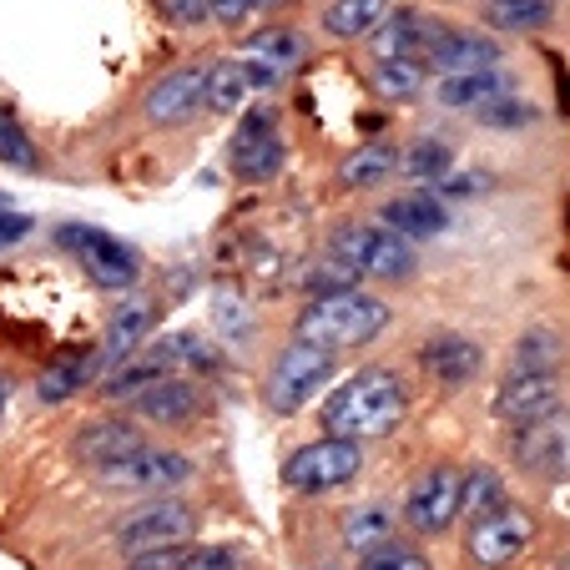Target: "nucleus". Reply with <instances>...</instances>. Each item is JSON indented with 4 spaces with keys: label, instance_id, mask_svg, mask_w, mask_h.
Instances as JSON below:
<instances>
[{
    "label": "nucleus",
    "instance_id": "obj_1",
    "mask_svg": "<svg viewBox=\"0 0 570 570\" xmlns=\"http://www.w3.org/2000/svg\"><path fill=\"white\" fill-rule=\"evenodd\" d=\"M404 410H410L404 379H399L394 368H364V374H354L323 404L318 420H323V434L364 444V440H379V434L394 430V424L404 420Z\"/></svg>",
    "mask_w": 570,
    "mask_h": 570
},
{
    "label": "nucleus",
    "instance_id": "obj_2",
    "mask_svg": "<svg viewBox=\"0 0 570 570\" xmlns=\"http://www.w3.org/2000/svg\"><path fill=\"white\" fill-rule=\"evenodd\" d=\"M389 328V303L374 298L364 288H344L328 293V298H313L308 308L298 313V344H318V348H354L368 344Z\"/></svg>",
    "mask_w": 570,
    "mask_h": 570
},
{
    "label": "nucleus",
    "instance_id": "obj_3",
    "mask_svg": "<svg viewBox=\"0 0 570 570\" xmlns=\"http://www.w3.org/2000/svg\"><path fill=\"white\" fill-rule=\"evenodd\" d=\"M328 258H338L354 278H410L414 273V248L384 223H344L328 243Z\"/></svg>",
    "mask_w": 570,
    "mask_h": 570
},
{
    "label": "nucleus",
    "instance_id": "obj_4",
    "mask_svg": "<svg viewBox=\"0 0 570 570\" xmlns=\"http://www.w3.org/2000/svg\"><path fill=\"white\" fill-rule=\"evenodd\" d=\"M56 243H61V248L91 273V283H97V288L121 293V288H131V283L141 278L137 248H131V243H121L117 233H107V227L66 223V227H56Z\"/></svg>",
    "mask_w": 570,
    "mask_h": 570
},
{
    "label": "nucleus",
    "instance_id": "obj_5",
    "mask_svg": "<svg viewBox=\"0 0 570 570\" xmlns=\"http://www.w3.org/2000/svg\"><path fill=\"white\" fill-rule=\"evenodd\" d=\"M334 379V354L318 344H288L268 368V384H263V399H268V410L278 414H293L303 410L323 384Z\"/></svg>",
    "mask_w": 570,
    "mask_h": 570
},
{
    "label": "nucleus",
    "instance_id": "obj_6",
    "mask_svg": "<svg viewBox=\"0 0 570 570\" xmlns=\"http://www.w3.org/2000/svg\"><path fill=\"white\" fill-rule=\"evenodd\" d=\"M358 464H364V450H358L354 440H318V444H303V450H293L288 460H283V484L288 490H303V495H313V490H334V484L354 480Z\"/></svg>",
    "mask_w": 570,
    "mask_h": 570
},
{
    "label": "nucleus",
    "instance_id": "obj_7",
    "mask_svg": "<svg viewBox=\"0 0 570 570\" xmlns=\"http://www.w3.org/2000/svg\"><path fill=\"white\" fill-rule=\"evenodd\" d=\"M117 546L121 550H157V546H177V540H187L197 530V510L183 505V500L161 495V500H147V505H137L131 515H121L117 525Z\"/></svg>",
    "mask_w": 570,
    "mask_h": 570
},
{
    "label": "nucleus",
    "instance_id": "obj_8",
    "mask_svg": "<svg viewBox=\"0 0 570 570\" xmlns=\"http://www.w3.org/2000/svg\"><path fill=\"white\" fill-rule=\"evenodd\" d=\"M107 490H177V484L193 480V460L177 450H161V444H141L127 460L97 470Z\"/></svg>",
    "mask_w": 570,
    "mask_h": 570
},
{
    "label": "nucleus",
    "instance_id": "obj_9",
    "mask_svg": "<svg viewBox=\"0 0 570 570\" xmlns=\"http://www.w3.org/2000/svg\"><path fill=\"white\" fill-rule=\"evenodd\" d=\"M460 490H464L460 470H450V464L430 470L404 500V525L420 530V535H444L454 525V515H460Z\"/></svg>",
    "mask_w": 570,
    "mask_h": 570
},
{
    "label": "nucleus",
    "instance_id": "obj_10",
    "mask_svg": "<svg viewBox=\"0 0 570 570\" xmlns=\"http://www.w3.org/2000/svg\"><path fill=\"white\" fill-rule=\"evenodd\" d=\"M495 414L515 430H530V424H550L560 414V379L556 374H520L510 368L505 384L495 394Z\"/></svg>",
    "mask_w": 570,
    "mask_h": 570
},
{
    "label": "nucleus",
    "instance_id": "obj_11",
    "mask_svg": "<svg viewBox=\"0 0 570 570\" xmlns=\"http://www.w3.org/2000/svg\"><path fill=\"white\" fill-rule=\"evenodd\" d=\"M283 161H288V147L273 131V111H248L233 137V173L243 183H268L283 173Z\"/></svg>",
    "mask_w": 570,
    "mask_h": 570
},
{
    "label": "nucleus",
    "instance_id": "obj_12",
    "mask_svg": "<svg viewBox=\"0 0 570 570\" xmlns=\"http://www.w3.org/2000/svg\"><path fill=\"white\" fill-rule=\"evenodd\" d=\"M530 535H535V525H530V515H520V510H495V515L474 520L470 530V560L484 570H500L510 566V560L520 556V550L530 546Z\"/></svg>",
    "mask_w": 570,
    "mask_h": 570
},
{
    "label": "nucleus",
    "instance_id": "obj_13",
    "mask_svg": "<svg viewBox=\"0 0 570 570\" xmlns=\"http://www.w3.org/2000/svg\"><path fill=\"white\" fill-rule=\"evenodd\" d=\"M420 368L434 379V384H470L474 374L484 368V354L474 338L454 334V328H440V334H430L420 344Z\"/></svg>",
    "mask_w": 570,
    "mask_h": 570
},
{
    "label": "nucleus",
    "instance_id": "obj_14",
    "mask_svg": "<svg viewBox=\"0 0 570 570\" xmlns=\"http://www.w3.org/2000/svg\"><path fill=\"white\" fill-rule=\"evenodd\" d=\"M237 61L248 66L253 91H273L283 76L303 61V36L298 31H263V36H253V41L243 46Z\"/></svg>",
    "mask_w": 570,
    "mask_h": 570
},
{
    "label": "nucleus",
    "instance_id": "obj_15",
    "mask_svg": "<svg viewBox=\"0 0 570 570\" xmlns=\"http://www.w3.org/2000/svg\"><path fill=\"white\" fill-rule=\"evenodd\" d=\"M440 31L444 26L434 21V16L399 11V16H389V21L379 26L374 51H379V61H420V56H430V46L440 41Z\"/></svg>",
    "mask_w": 570,
    "mask_h": 570
},
{
    "label": "nucleus",
    "instance_id": "obj_16",
    "mask_svg": "<svg viewBox=\"0 0 570 570\" xmlns=\"http://www.w3.org/2000/svg\"><path fill=\"white\" fill-rule=\"evenodd\" d=\"M430 61L440 76H460V71H495L500 66V46L480 31H454L444 26L440 41L430 46Z\"/></svg>",
    "mask_w": 570,
    "mask_h": 570
},
{
    "label": "nucleus",
    "instance_id": "obj_17",
    "mask_svg": "<svg viewBox=\"0 0 570 570\" xmlns=\"http://www.w3.org/2000/svg\"><path fill=\"white\" fill-rule=\"evenodd\" d=\"M379 223H384L389 233H399L404 243H430V237H440L444 227H450V207L430 193H414V197H394V203H384Z\"/></svg>",
    "mask_w": 570,
    "mask_h": 570
},
{
    "label": "nucleus",
    "instance_id": "obj_18",
    "mask_svg": "<svg viewBox=\"0 0 570 570\" xmlns=\"http://www.w3.org/2000/svg\"><path fill=\"white\" fill-rule=\"evenodd\" d=\"M203 91H207V71L203 66H183V71H173V76H161L157 87L147 91V117L151 121H183V117H193L197 107H203Z\"/></svg>",
    "mask_w": 570,
    "mask_h": 570
},
{
    "label": "nucleus",
    "instance_id": "obj_19",
    "mask_svg": "<svg viewBox=\"0 0 570 570\" xmlns=\"http://www.w3.org/2000/svg\"><path fill=\"white\" fill-rule=\"evenodd\" d=\"M131 410H137V420L173 430V424H187L203 410V399H197V389L187 384V379H157V384H147L131 399Z\"/></svg>",
    "mask_w": 570,
    "mask_h": 570
},
{
    "label": "nucleus",
    "instance_id": "obj_20",
    "mask_svg": "<svg viewBox=\"0 0 570 570\" xmlns=\"http://www.w3.org/2000/svg\"><path fill=\"white\" fill-rule=\"evenodd\" d=\"M141 444L147 440H141V430L131 420H97V424H87V430L76 434V460L107 470V464L127 460V454L141 450Z\"/></svg>",
    "mask_w": 570,
    "mask_h": 570
},
{
    "label": "nucleus",
    "instance_id": "obj_21",
    "mask_svg": "<svg viewBox=\"0 0 570 570\" xmlns=\"http://www.w3.org/2000/svg\"><path fill=\"white\" fill-rule=\"evenodd\" d=\"M434 97L444 101V107H490V101L510 97V76L500 71H460V76H440V87H434Z\"/></svg>",
    "mask_w": 570,
    "mask_h": 570
},
{
    "label": "nucleus",
    "instance_id": "obj_22",
    "mask_svg": "<svg viewBox=\"0 0 570 570\" xmlns=\"http://www.w3.org/2000/svg\"><path fill=\"white\" fill-rule=\"evenodd\" d=\"M384 16H389V0H328L323 6V31L354 41V36L379 31Z\"/></svg>",
    "mask_w": 570,
    "mask_h": 570
},
{
    "label": "nucleus",
    "instance_id": "obj_23",
    "mask_svg": "<svg viewBox=\"0 0 570 570\" xmlns=\"http://www.w3.org/2000/svg\"><path fill=\"white\" fill-rule=\"evenodd\" d=\"M97 364H101L97 354H66V358H56L51 368H41V384H36L41 404H61L76 389H87L91 379H97Z\"/></svg>",
    "mask_w": 570,
    "mask_h": 570
},
{
    "label": "nucleus",
    "instance_id": "obj_24",
    "mask_svg": "<svg viewBox=\"0 0 570 570\" xmlns=\"http://www.w3.org/2000/svg\"><path fill=\"white\" fill-rule=\"evenodd\" d=\"M147 358H151V364H161L167 374H173V368H217L213 344H207L203 334H187V328H177V334L157 338V344L147 348Z\"/></svg>",
    "mask_w": 570,
    "mask_h": 570
},
{
    "label": "nucleus",
    "instance_id": "obj_25",
    "mask_svg": "<svg viewBox=\"0 0 570 570\" xmlns=\"http://www.w3.org/2000/svg\"><path fill=\"white\" fill-rule=\"evenodd\" d=\"M344 546L358 550V556H374V550L394 546V515L384 505H364L344 515Z\"/></svg>",
    "mask_w": 570,
    "mask_h": 570
},
{
    "label": "nucleus",
    "instance_id": "obj_26",
    "mask_svg": "<svg viewBox=\"0 0 570 570\" xmlns=\"http://www.w3.org/2000/svg\"><path fill=\"white\" fill-rule=\"evenodd\" d=\"M248 97H253V76H248V66H243V61H217V66H207L203 107H213V111H237Z\"/></svg>",
    "mask_w": 570,
    "mask_h": 570
},
{
    "label": "nucleus",
    "instance_id": "obj_27",
    "mask_svg": "<svg viewBox=\"0 0 570 570\" xmlns=\"http://www.w3.org/2000/svg\"><path fill=\"white\" fill-rule=\"evenodd\" d=\"M450 161L454 157H450V147H444L440 137H424V141H414V147H404L399 167H404V177H410V183L430 187V183H444V177L454 173Z\"/></svg>",
    "mask_w": 570,
    "mask_h": 570
},
{
    "label": "nucleus",
    "instance_id": "obj_28",
    "mask_svg": "<svg viewBox=\"0 0 570 570\" xmlns=\"http://www.w3.org/2000/svg\"><path fill=\"white\" fill-rule=\"evenodd\" d=\"M147 328H151V308H147V303H127V308L111 318V328H107V348H101V364H117V358H127L131 348L147 338Z\"/></svg>",
    "mask_w": 570,
    "mask_h": 570
},
{
    "label": "nucleus",
    "instance_id": "obj_29",
    "mask_svg": "<svg viewBox=\"0 0 570 570\" xmlns=\"http://www.w3.org/2000/svg\"><path fill=\"white\" fill-rule=\"evenodd\" d=\"M480 11L495 31H540L550 21V0H480Z\"/></svg>",
    "mask_w": 570,
    "mask_h": 570
},
{
    "label": "nucleus",
    "instance_id": "obj_30",
    "mask_svg": "<svg viewBox=\"0 0 570 570\" xmlns=\"http://www.w3.org/2000/svg\"><path fill=\"white\" fill-rule=\"evenodd\" d=\"M560 454H566V440H560L556 420L530 424V430H515V460L525 464V470H556Z\"/></svg>",
    "mask_w": 570,
    "mask_h": 570
},
{
    "label": "nucleus",
    "instance_id": "obj_31",
    "mask_svg": "<svg viewBox=\"0 0 570 570\" xmlns=\"http://www.w3.org/2000/svg\"><path fill=\"white\" fill-rule=\"evenodd\" d=\"M399 173V151L384 147V141H374V147H358L354 157L344 161V183L348 187H379L384 177Z\"/></svg>",
    "mask_w": 570,
    "mask_h": 570
},
{
    "label": "nucleus",
    "instance_id": "obj_32",
    "mask_svg": "<svg viewBox=\"0 0 570 570\" xmlns=\"http://www.w3.org/2000/svg\"><path fill=\"white\" fill-rule=\"evenodd\" d=\"M460 510H470L474 520L495 515V510H505V480H500L495 470H470L464 474V490H460Z\"/></svg>",
    "mask_w": 570,
    "mask_h": 570
},
{
    "label": "nucleus",
    "instance_id": "obj_33",
    "mask_svg": "<svg viewBox=\"0 0 570 570\" xmlns=\"http://www.w3.org/2000/svg\"><path fill=\"white\" fill-rule=\"evenodd\" d=\"M560 338L550 328H525V338L515 344V368L520 374H556L560 368Z\"/></svg>",
    "mask_w": 570,
    "mask_h": 570
},
{
    "label": "nucleus",
    "instance_id": "obj_34",
    "mask_svg": "<svg viewBox=\"0 0 570 570\" xmlns=\"http://www.w3.org/2000/svg\"><path fill=\"white\" fill-rule=\"evenodd\" d=\"M157 379H173L161 364H151V358H131V364H121L117 374L101 379V394L107 399H137L147 384H157Z\"/></svg>",
    "mask_w": 570,
    "mask_h": 570
},
{
    "label": "nucleus",
    "instance_id": "obj_35",
    "mask_svg": "<svg viewBox=\"0 0 570 570\" xmlns=\"http://www.w3.org/2000/svg\"><path fill=\"white\" fill-rule=\"evenodd\" d=\"M374 87L394 101H410V97H420V87H424V66L420 61H379Z\"/></svg>",
    "mask_w": 570,
    "mask_h": 570
},
{
    "label": "nucleus",
    "instance_id": "obj_36",
    "mask_svg": "<svg viewBox=\"0 0 570 570\" xmlns=\"http://www.w3.org/2000/svg\"><path fill=\"white\" fill-rule=\"evenodd\" d=\"M213 323H217V334L227 338V344H243L248 338V328H253V313H248V303H243V293L237 288H223L213 298Z\"/></svg>",
    "mask_w": 570,
    "mask_h": 570
},
{
    "label": "nucleus",
    "instance_id": "obj_37",
    "mask_svg": "<svg viewBox=\"0 0 570 570\" xmlns=\"http://www.w3.org/2000/svg\"><path fill=\"white\" fill-rule=\"evenodd\" d=\"M0 161H6V167H21V173H36V161H41L31 137H26V127H16L11 111H0Z\"/></svg>",
    "mask_w": 570,
    "mask_h": 570
},
{
    "label": "nucleus",
    "instance_id": "obj_38",
    "mask_svg": "<svg viewBox=\"0 0 570 570\" xmlns=\"http://www.w3.org/2000/svg\"><path fill=\"white\" fill-rule=\"evenodd\" d=\"M354 273L344 268L338 258H328V263H318V268H308V278H303V288L313 293V298H328V293H344V288H354Z\"/></svg>",
    "mask_w": 570,
    "mask_h": 570
},
{
    "label": "nucleus",
    "instance_id": "obj_39",
    "mask_svg": "<svg viewBox=\"0 0 570 570\" xmlns=\"http://www.w3.org/2000/svg\"><path fill=\"white\" fill-rule=\"evenodd\" d=\"M480 117H484V127L515 131V127H525V121H535V107L520 97H500V101H490V107H480Z\"/></svg>",
    "mask_w": 570,
    "mask_h": 570
},
{
    "label": "nucleus",
    "instance_id": "obj_40",
    "mask_svg": "<svg viewBox=\"0 0 570 570\" xmlns=\"http://www.w3.org/2000/svg\"><path fill=\"white\" fill-rule=\"evenodd\" d=\"M187 560H193V546H183V540H177V546L137 550V556H131V566H127V570H183Z\"/></svg>",
    "mask_w": 570,
    "mask_h": 570
},
{
    "label": "nucleus",
    "instance_id": "obj_41",
    "mask_svg": "<svg viewBox=\"0 0 570 570\" xmlns=\"http://www.w3.org/2000/svg\"><path fill=\"white\" fill-rule=\"evenodd\" d=\"M364 570H430V560L410 546H384L374 556H364Z\"/></svg>",
    "mask_w": 570,
    "mask_h": 570
},
{
    "label": "nucleus",
    "instance_id": "obj_42",
    "mask_svg": "<svg viewBox=\"0 0 570 570\" xmlns=\"http://www.w3.org/2000/svg\"><path fill=\"white\" fill-rule=\"evenodd\" d=\"M183 570H243V556L233 546H203V550H193V560Z\"/></svg>",
    "mask_w": 570,
    "mask_h": 570
},
{
    "label": "nucleus",
    "instance_id": "obj_43",
    "mask_svg": "<svg viewBox=\"0 0 570 570\" xmlns=\"http://www.w3.org/2000/svg\"><path fill=\"white\" fill-rule=\"evenodd\" d=\"M161 6H167V16L177 26H197L203 16H213V0H161Z\"/></svg>",
    "mask_w": 570,
    "mask_h": 570
},
{
    "label": "nucleus",
    "instance_id": "obj_44",
    "mask_svg": "<svg viewBox=\"0 0 570 570\" xmlns=\"http://www.w3.org/2000/svg\"><path fill=\"white\" fill-rule=\"evenodd\" d=\"M26 233H31V217H26V213H11V207H0V248L21 243Z\"/></svg>",
    "mask_w": 570,
    "mask_h": 570
},
{
    "label": "nucleus",
    "instance_id": "obj_45",
    "mask_svg": "<svg viewBox=\"0 0 570 570\" xmlns=\"http://www.w3.org/2000/svg\"><path fill=\"white\" fill-rule=\"evenodd\" d=\"M258 6H263V0H213V16L233 26V21H243L248 11H258Z\"/></svg>",
    "mask_w": 570,
    "mask_h": 570
},
{
    "label": "nucleus",
    "instance_id": "obj_46",
    "mask_svg": "<svg viewBox=\"0 0 570 570\" xmlns=\"http://www.w3.org/2000/svg\"><path fill=\"white\" fill-rule=\"evenodd\" d=\"M6 404H11V374H0V414H6Z\"/></svg>",
    "mask_w": 570,
    "mask_h": 570
},
{
    "label": "nucleus",
    "instance_id": "obj_47",
    "mask_svg": "<svg viewBox=\"0 0 570 570\" xmlns=\"http://www.w3.org/2000/svg\"><path fill=\"white\" fill-rule=\"evenodd\" d=\"M0 207H11V197H6V193H0Z\"/></svg>",
    "mask_w": 570,
    "mask_h": 570
}]
</instances>
